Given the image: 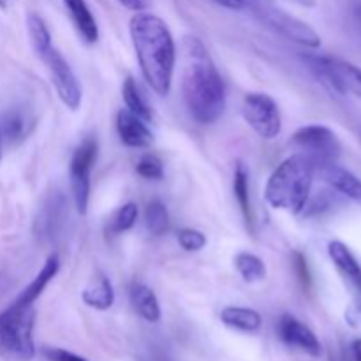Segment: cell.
Masks as SVG:
<instances>
[{
    "label": "cell",
    "instance_id": "obj_8",
    "mask_svg": "<svg viewBox=\"0 0 361 361\" xmlns=\"http://www.w3.org/2000/svg\"><path fill=\"white\" fill-rule=\"evenodd\" d=\"M293 143L302 150L303 155L314 164L321 162H335L342 154V145L337 134L326 126L312 123L298 129L293 136Z\"/></svg>",
    "mask_w": 361,
    "mask_h": 361
},
{
    "label": "cell",
    "instance_id": "obj_15",
    "mask_svg": "<svg viewBox=\"0 0 361 361\" xmlns=\"http://www.w3.org/2000/svg\"><path fill=\"white\" fill-rule=\"evenodd\" d=\"M63 7L83 42L95 44L99 41V25L87 0H63Z\"/></svg>",
    "mask_w": 361,
    "mask_h": 361
},
{
    "label": "cell",
    "instance_id": "obj_32",
    "mask_svg": "<svg viewBox=\"0 0 361 361\" xmlns=\"http://www.w3.org/2000/svg\"><path fill=\"white\" fill-rule=\"evenodd\" d=\"M212 2L229 11H243L247 7V0H212Z\"/></svg>",
    "mask_w": 361,
    "mask_h": 361
},
{
    "label": "cell",
    "instance_id": "obj_14",
    "mask_svg": "<svg viewBox=\"0 0 361 361\" xmlns=\"http://www.w3.org/2000/svg\"><path fill=\"white\" fill-rule=\"evenodd\" d=\"M328 256H330L331 263L335 264L338 274L361 296V264L353 254V250L344 242L334 240V242L328 243Z\"/></svg>",
    "mask_w": 361,
    "mask_h": 361
},
{
    "label": "cell",
    "instance_id": "obj_17",
    "mask_svg": "<svg viewBox=\"0 0 361 361\" xmlns=\"http://www.w3.org/2000/svg\"><path fill=\"white\" fill-rule=\"evenodd\" d=\"M81 300L90 309L109 310L115 303V289H113L111 281L102 271L95 274V277L81 293Z\"/></svg>",
    "mask_w": 361,
    "mask_h": 361
},
{
    "label": "cell",
    "instance_id": "obj_29",
    "mask_svg": "<svg viewBox=\"0 0 361 361\" xmlns=\"http://www.w3.org/2000/svg\"><path fill=\"white\" fill-rule=\"evenodd\" d=\"M178 243L187 252H200L207 245V236L192 228H183L178 233Z\"/></svg>",
    "mask_w": 361,
    "mask_h": 361
},
{
    "label": "cell",
    "instance_id": "obj_31",
    "mask_svg": "<svg viewBox=\"0 0 361 361\" xmlns=\"http://www.w3.org/2000/svg\"><path fill=\"white\" fill-rule=\"evenodd\" d=\"M122 7L133 11V13H140V11H147L152 6V0H116Z\"/></svg>",
    "mask_w": 361,
    "mask_h": 361
},
{
    "label": "cell",
    "instance_id": "obj_35",
    "mask_svg": "<svg viewBox=\"0 0 361 361\" xmlns=\"http://www.w3.org/2000/svg\"><path fill=\"white\" fill-rule=\"evenodd\" d=\"M356 20H358V23H360V27H361V7H358V9H356Z\"/></svg>",
    "mask_w": 361,
    "mask_h": 361
},
{
    "label": "cell",
    "instance_id": "obj_4",
    "mask_svg": "<svg viewBox=\"0 0 361 361\" xmlns=\"http://www.w3.org/2000/svg\"><path fill=\"white\" fill-rule=\"evenodd\" d=\"M35 309L14 302L0 312V355L28 361L35 356Z\"/></svg>",
    "mask_w": 361,
    "mask_h": 361
},
{
    "label": "cell",
    "instance_id": "obj_2",
    "mask_svg": "<svg viewBox=\"0 0 361 361\" xmlns=\"http://www.w3.org/2000/svg\"><path fill=\"white\" fill-rule=\"evenodd\" d=\"M129 34L148 87L161 97L169 95L176 67V44L166 21L157 14L140 11L130 18Z\"/></svg>",
    "mask_w": 361,
    "mask_h": 361
},
{
    "label": "cell",
    "instance_id": "obj_18",
    "mask_svg": "<svg viewBox=\"0 0 361 361\" xmlns=\"http://www.w3.org/2000/svg\"><path fill=\"white\" fill-rule=\"evenodd\" d=\"M130 303L137 316L143 317L147 323H159L161 321V303H159L157 295L154 289L148 288L143 282H133L130 286Z\"/></svg>",
    "mask_w": 361,
    "mask_h": 361
},
{
    "label": "cell",
    "instance_id": "obj_36",
    "mask_svg": "<svg viewBox=\"0 0 361 361\" xmlns=\"http://www.w3.org/2000/svg\"><path fill=\"white\" fill-rule=\"evenodd\" d=\"M7 2H9V0H0V9L6 11L7 9Z\"/></svg>",
    "mask_w": 361,
    "mask_h": 361
},
{
    "label": "cell",
    "instance_id": "obj_5",
    "mask_svg": "<svg viewBox=\"0 0 361 361\" xmlns=\"http://www.w3.org/2000/svg\"><path fill=\"white\" fill-rule=\"evenodd\" d=\"M247 6L252 7L254 13L268 27H271L275 32L284 35L289 41L312 49L321 46V35L309 23H305L300 18L293 16L288 11L279 7L275 0H247Z\"/></svg>",
    "mask_w": 361,
    "mask_h": 361
},
{
    "label": "cell",
    "instance_id": "obj_10",
    "mask_svg": "<svg viewBox=\"0 0 361 361\" xmlns=\"http://www.w3.org/2000/svg\"><path fill=\"white\" fill-rule=\"evenodd\" d=\"M279 337L286 345L298 349V351L305 353L312 358H319L323 355V345H321L317 335L293 314H284L281 317V321H279Z\"/></svg>",
    "mask_w": 361,
    "mask_h": 361
},
{
    "label": "cell",
    "instance_id": "obj_9",
    "mask_svg": "<svg viewBox=\"0 0 361 361\" xmlns=\"http://www.w3.org/2000/svg\"><path fill=\"white\" fill-rule=\"evenodd\" d=\"M42 62L48 67L51 83L55 85V90L62 104L71 111H78L81 106V99H83V92H81L76 74L71 69L69 62L63 59V55L55 46L46 53Z\"/></svg>",
    "mask_w": 361,
    "mask_h": 361
},
{
    "label": "cell",
    "instance_id": "obj_22",
    "mask_svg": "<svg viewBox=\"0 0 361 361\" xmlns=\"http://www.w3.org/2000/svg\"><path fill=\"white\" fill-rule=\"evenodd\" d=\"M27 34L28 39H30L32 49L42 60L46 53L53 48V42L48 25H46V21L37 13L27 14Z\"/></svg>",
    "mask_w": 361,
    "mask_h": 361
},
{
    "label": "cell",
    "instance_id": "obj_26",
    "mask_svg": "<svg viewBox=\"0 0 361 361\" xmlns=\"http://www.w3.org/2000/svg\"><path fill=\"white\" fill-rule=\"evenodd\" d=\"M137 215H140V212H137L136 203H126L123 207H120L111 215V219L108 221V226H106L108 236H118L122 233L133 229L137 221Z\"/></svg>",
    "mask_w": 361,
    "mask_h": 361
},
{
    "label": "cell",
    "instance_id": "obj_7",
    "mask_svg": "<svg viewBox=\"0 0 361 361\" xmlns=\"http://www.w3.org/2000/svg\"><path fill=\"white\" fill-rule=\"evenodd\" d=\"M242 115L247 126L263 140H275L282 130L281 109L274 97L261 92L247 94L242 104Z\"/></svg>",
    "mask_w": 361,
    "mask_h": 361
},
{
    "label": "cell",
    "instance_id": "obj_34",
    "mask_svg": "<svg viewBox=\"0 0 361 361\" xmlns=\"http://www.w3.org/2000/svg\"><path fill=\"white\" fill-rule=\"evenodd\" d=\"M2 152H4V134H2V129H0V161H2Z\"/></svg>",
    "mask_w": 361,
    "mask_h": 361
},
{
    "label": "cell",
    "instance_id": "obj_11",
    "mask_svg": "<svg viewBox=\"0 0 361 361\" xmlns=\"http://www.w3.org/2000/svg\"><path fill=\"white\" fill-rule=\"evenodd\" d=\"M316 175L342 196L353 201H361V180L355 173L338 166L337 161L316 164Z\"/></svg>",
    "mask_w": 361,
    "mask_h": 361
},
{
    "label": "cell",
    "instance_id": "obj_12",
    "mask_svg": "<svg viewBox=\"0 0 361 361\" xmlns=\"http://www.w3.org/2000/svg\"><path fill=\"white\" fill-rule=\"evenodd\" d=\"M66 208L67 204L62 194H55L48 201H44L34 224L37 238L44 240V242L56 238L59 231L62 229L63 221H66Z\"/></svg>",
    "mask_w": 361,
    "mask_h": 361
},
{
    "label": "cell",
    "instance_id": "obj_21",
    "mask_svg": "<svg viewBox=\"0 0 361 361\" xmlns=\"http://www.w3.org/2000/svg\"><path fill=\"white\" fill-rule=\"evenodd\" d=\"M233 190H235L236 203H238L240 212L243 215L247 228L252 229V207H250V189H249V169L242 161L236 162L235 178H233Z\"/></svg>",
    "mask_w": 361,
    "mask_h": 361
},
{
    "label": "cell",
    "instance_id": "obj_6",
    "mask_svg": "<svg viewBox=\"0 0 361 361\" xmlns=\"http://www.w3.org/2000/svg\"><path fill=\"white\" fill-rule=\"evenodd\" d=\"M97 140L94 136H88L78 145L73 157H71V194H73L74 207H76L80 215H85L88 212V201H90V175L95 161H97Z\"/></svg>",
    "mask_w": 361,
    "mask_h": 361
},
{
    "label": "cell",
    "instance_id": "obj_25",
    "mask_svg": "<svg viewBox=\"0 0 361 361\" xmlns=\"http://www.w3.org/2000/svg\"><path fill=\"white\" fill-rule=\"evenodd\" d=\"M27 115H25L21 109H9V111H7L6 115H2V118H0V129H2L4 141H9V143L21 141L27 136Z\"/></svg>",
    "mask_w": 361,
    "mask_h": 361
},
{
    "label": "cell",
    "instance_id": "obj_23",
    "mask_svg": "<svg viewBox=\"0 0 361 361\" xmlns=\"http://www.w3.org/2000/svg\"><path fill=\"white\" fill-rule=\"evenodd\" d=\"M122 97L126 102V108L129 111H133L134 115H137L140 118H143L145 122H150L152 120V109L147 104V101L141 95L140 88H137L136 81L133 76H127L122 83Z\"/></svg>",
    "mask_w": 361,
    "mask_h": 361
},
{
    "label": "cell",
    "instance_id": "obj_33",
    "mask_svg": "<svg viewBox=\"0 0 361 361\" xmlns=\"http://www.w3.org/2000/svg\"><path fill=\"white\" fill-rule=\"evenodd\" d=\"M348 356L349 361H361V338H356V341L351 342Z\"/></svg>",
    "mask_w": 361,
    "mask_h": 361
},
{
    "label": "cell",
    "instance_id": "obj_28",
    "mask_svg": "<svg viewBox=\"0 0 361 361\" xmlns=\"http://www.w3.org/2000/svg\"><path fill=\"white\" fill-rule=\"evenodd\" d=\"M136 173L145 180H162L164 178V164L159 157L152 154H145L137 161Z\"/></svg>",
    "mask_w": 361,
    "mask_h": 361
},
{
    "label": "cell",
    "instance_id": "obj_27",
    "mask_svg": "<svg viewBox=\"0 0 361 361\" xmlns=\"http://www.w3.org/2000/svg\"><path fill=\"white\" fill-rule=\"evenodd\" d=\"M145 226L152 236H162L169 228L168 208L162 201L154 200L145 210Z\"/></svg>",
    "mask_w": 361,
    "mask_h": 361
},
{
    "label": "cell",
    "instance_id": "obj_20",
    "mask_svg": "<svg viewBox=\"0 0 361 361\" xmlns=\"http://www.w3.org/2000/svg\"><path fill=\"white\" fill-rule=\"evenodd\" d=\"M221 321L226 326L233 330L243 331V334H256L263 324V317L257 310L249 309V307H235L229 305L222 309Z\"/></svg>",
    "mask_w": 361,
    "mask_h": 361
},
{
    "label": "cell",
    "instance_id": "obj_24",
    "mask_svg": "<svg viewBox=\"0 0 361 361\" xmlns=\"http://www.w3.org/2000/svg\"><path fill=\"white\" fill-rule=\"evenodd\" d=\"M235 268L240 274V277L245 282H261L267 277V267H264L263 259L257 257L256 254L250 252H240L235 257Z\"/></svg>",
    "mask_w": 361,
    "mask_h": 361
},
{
    "label": "cell",
    "instance_id": "obj_3",
    "mask_svg": "<svg viewBox=\"0 0 361 361\" xmlns=\"http://www.w3.org/2000/svg\"><path fill=\"white\" fill-rule=\"evenodd\" d=\"M316 164L307 155L296 154L282 161L270 175L264 200L274 210L302 214L310 200Z\"/></svg>",
    "mask_w": 361,
    "mask_h": 361
},
{
    "label": "cell",
    "instance_id": "obj_1",
    "mask_svg": "<svg viewBox=\"0 0 361 361\" xmlns=\"http://www.w3.org/2000/svg\"><path fill=\"white\" fill-rule=\"evenodd\" d=\"M182 95L187 111L201 126L215 123L226 111V85L203 41L183 39Z\"/></svg>",
    "mask_w": 361,
    "mask_h": 361
},
{
    "label": "cell",
    "instance_id": "obj_13",
    "mask_svg": "<svg viewBox=\"0 0 361 361\" xmlns=\"http://www.w3.org/2000/svg\"><path fill=\"white\" fill-rule=\"evenodd\" d=\"M116 133L120 141L129 148H148L154 143V134L148 129V122L127 108L120 109L116 115Z\"/></svg>",
    "mask_w": 361,
    "mask_h": 361
},
{
    "label": "cell",
    "instance_id": "obj_16",
    "mask_svg": "<svg viewBox=\"0 0 361 361\" xmlns=\"http://www.w3.org/2000/svg\"><path fill=\"white\" fill-rule=\"evenodd\" d=\"M59 270H60L59 254H55V252L49 254L48 259H46V263L42 264V268L39 270V274L34 277V281H32L30 284H28L27 288L20 293V296H18L14 302L20 303V305H34L35 300H37L39 296L44 293V289L48 288L49 282L56 277Z\"/></svg>",
    "mask_w": 361,
    "mask_h": 361
},
{
    "label": "cell",
    "instance_id": "obj_30",
    "mask_svg": "<svg viewBox=\"0 0 361 361\" xmlns=\"http://www.w3.org/2000/svg\"><path fill=\"white\" fill-rule=\"evenodd\" d=\"M42 353H44V356L49 361H88L83 356L76 355V353H71L67 349L60 348H46Z\"/></svg>",
    "mask_w": 361,
    "mask_h": 361
},
{
    "label": "cell",
    "instance_id": "obj_19",
    "mask_svg": "<svg viewBox=\"0 0 361 361\" xmlns=\"http://www.w3.org/2000/svg\"><path fill=\"white\" fill-rule=\"evenodd\" d=\"M328 60H330L331 73H334L335 81H337L338 94H351L361 99V67L351 62H345V60L331 59V56H328Z\"/></svg>",
    "mask_w": 361,
    "mask_h": 361
}]
</instances>
